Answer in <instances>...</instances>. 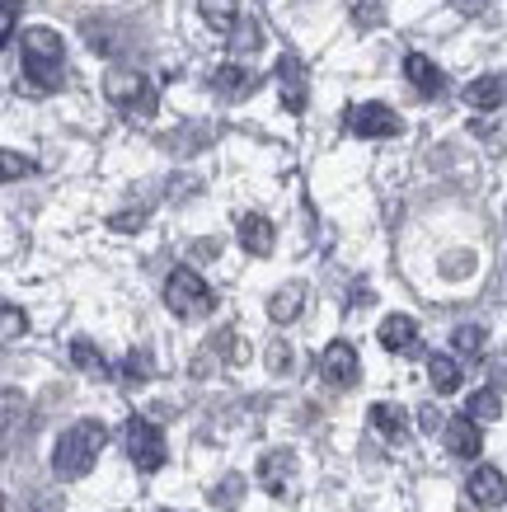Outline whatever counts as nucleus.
<instances>
[{"instance_id":"7ed1b4c3","label":"nucleus","mask_w":507,"mask_h":512,"mask_svg":"<svg viewBox=\"0 0 507 512\" xmlns=\"http://www.w3.org/2000/svg\"><path fill=\"white\" fill-rule=\"evenodd\" d=\"M165 306L179 320H202V315H212L216 292L207 287V278H202L198 268H174L165 278Z\"/></svg>"},{"instance_id":"ddd939ff","label":"nucleus","mask_w":507,"mask_h":512,"mask_svg":"<svg viewBox=\"0 0 507 512\" xmlns=\"http://www.w3.org/2000/svg\"><path fill=\"white\" fill-rule=\"evenodd\" d=\"M277 85H282V99H287V109L301 113L306 109V71L296 57H282L277 62Z\"/></svg>"},{"instance_id":"aec40b11","label":"nucleus","mask_w":507,"mask_h":512,"mask_svg":"<svg viewBox=\"0 0 507 512\" xmlns=\"http://www.w3.org/2000/svg\"><path fill=\"white\" fill-rule=\"evenodd\" d=\"M428 376H432V386H437V395H451V390L461 386V367H456V357H446V353L428 357Z\"/></svg>"},{"instance_id":"a878e982","label":"nucleus","mask_w":507,"mask_h":512,"mask_svg":"<svg viewBox=\"0 0 507 512\" xmlns=\"http://www.w3.org/2000/svg\"><path fill=\"white\" fill-rule=\"evenodd\" d=\"M5 343H15L19 334H24V329H29V320H24V311H19V306H10V301H5Z\"/></svg>"},{"instance_id":"39448f33","label":"nucleus","mask_w":507,"mask_h":512,"mask_svg":"<svg viewBox=\"0 0 507 512\" xmlns=\"http://www.w3.org/2000/svg\"><path fill=\"white\" fill-rule=\"evenodd\" d=\"M127 456H132V466L141 470V475H155V470L165 466V433L155 428L151 419H141V414H132L127 419Z\"/></svg>"},{"instance_id":"0eeeda50","label":"nucleus","mask_w":507,"mask_h":512,"mask_svg":"<svg viewBox=\"0 0 507 512\" xmlns=\"http://www.w3.org/2000/svg\"><path fill=\"white\" fill-rule=\"evenodd\" d=\"M348 127L357 137H395L400 132V113L381 104V99H367V104H353L348 109Z\"/></svg>"},{"instance_id":"423d86ee","label":"nucleus","mask_w":507,"mask_h":512,"mask_svg":"<svg viewBox=\"0 0 507 512\" xmlns=\"http://www.w3.org/2000/svg\"><path fill=\"white\" fill-rule=\"evenodd\" d=\"M320 381L334 390H353L357 381H362V357H357V348L348 339H334L324 343L320 353Z\"/></svg>"},{"instance_id":"dca6fc26","label":"nucleus","mask_w":507,"mask_h":512,"mask_svg":"<svg viewBox=\"0 0 507 512\" xmlns=\"http://www.w3.org/2000/svg\"><path fill=\"white\" fill-rule=\"evenodd\" d=\"M507 99V80L503 76H479L465 85V104L470 109H498Z\"/></svg>"},{"instance_id":"f257e3e1","label":"nucleus","mask_w":507,"mask_h":512,"mask_svg":"<svg viewBox=\"0 0 507 512\" xmlns=\"http://www.w3.org/2000/svg\"><path fill=\"white\" fill-rule=\"evenodd\" d=\"M19 66H24V80H29L38 94L62 90V76H66V43H62V33L47 29V24L24 29V38H19Z\"/></svg>"},{"instance_id":"4be33fe9","label":"nucleus","mask_w":507,"mask_h":512,"mask_svg":"<svg viewBox=\"0 0 507 512\" xmlns=\"http://www.w3.org/2000/svg\"><path fill=\"white\" fill-rule=\"evenodd\" d=\"M465 414L475 423H493L503 414V400H498V390H475L470 400H465Z\"/></svg>"},{"instance_id":"9d476101","label":"nucleus","mask_w":507,"mask_h":512,"mask_svg":"<svg viewBox=\"0 0 507 512\" xmlns=\"http://www.w3.org/2000/svg\"><path fill=\"white\" fill-rule=\"evenodd\" d=\"M404 76L414 80V90L423 94V99H437V94L446 90L442 66H437V62H428L423 52H409V57H404Z\"/></svg>"},{"instance_id":"f03ea898","label":"nucleus","mask_w":507,"mask_h":512,"mask_svg":"<svg viewBox=\"0 0 507 512\" xmlns=\"http://www.w3.org/2000/svg\"><path fill=\"white\" fill-rule=\"evenodd\" d=\"M104 447H108L104 423L99 419H76L71 428H62L57 442H52V475H57V480H85Z\"/></svg>"},{"instance_id":"f3484780","label":"nucleus","mask_w":507,"mask_h":512,"mask_svg":"<svg viewBox=\"0 0 507 512\" xmlns=\"http://www.w3.org/2000/svg\"><path fill=\"white\" fill-rule=\"evenodd\" d=\"M263 489H268V494H287V480H292V451H268V456H263Z\"/></svg>"},{"instance_id":"a211bd4d","label":"nucleus","mask_w":507,"mask_h":512,"mask_svg":"<svg viewBox=\"0 0 507 512\" xmlns=\"http://www.w3.org/2000/svg\"><path fill=\"white\" fill-rule=\"evenodd\" d=\"M198 10H202V19H207L216 33H235L240 29V19H245L235 0H198Z\"/></svg>"},{"instance_id":"5701e85b","label":"nucleus","mask_w":507,"mask_h":512,"mask_svg":"<svg viewBox=\"0 0 507 512\" xmlns=\"http://www.w3.org/2000/svg\"><path fill=\"white\" fill-rule=\"evenodd\" d=\"M0 43H19V0H0Z\"/></svg>"},{"instance_id":"cd10ccee","label":"nucleus","mask_w":507,"mask_h":512,"mask_svg":"<svg viewBox=\"0 0 507 512\" xmlns=\"http://www.w3.org/2000/svg\"><path fill=\"white\" fill-rule=\"evenodd\" d=\"M33 165L24 156H19V151H5V179H19V174H29Z\"/></svg>"},{"instance_id":"4468645a","label":"nucleus","mask_w":507,"mask_h":512,"mask_svg":"<svg viewBox=\"0 0 507 512\" xmlns=\"http://www.w3.org/2000/svg\"><path fill=\"white\" fill-rule=\"evenodd\" d=\"M212 90L221 94V99H245V94H254V71H245V66H216L212 71Z\"/></svg>"},{"instance_id":"20e7f679","label":"nucleus","mask_w":507,"mask_h":512,"mask_svg":"<svg viewBox=\"0 0 507 512\" xmlns=\"http://www.w3.org/2000/svg\"><path fill=\"white\" fill-rule=\"evenodd\" d=\"M104 94H108V104L113 109H123V113H132V118H146V113H155V90H151V80L141 76V71H108V80H104Z\"/></svg>"},{"instance_id":"6ab92c4d","label":"nucleus","mask_w":507,"mask_h":512,"mask_svg":"<svg viewBox=\"0 0 507 512\" xmlns=\"http://www.w3.org/2000/svg\"><path fill=\"white\" fill-rule=\"evenodd\" d=\"M301 301H306V287H301V282H292V287L273 292V301H268V315H273L277 325H287V320H296V315H301Z\"/></svg>"},{"instance_id":"c756f323","label":"nucleus","mask_w":507,"mask_h":512,"mask_svg":"<svg viewBox=\"0 0 507 512\" xmlns=\"http://www.w3.org/2000/svg\"><path fill=\"white\" fill-rule=\"evenodd\" d=\"M235 494H240V480L231 475V480H226L221 489H216V503H221V508H235Z\"/></svg>"},{"instance_id":"1a4fd4ad","label":"nucleus","mask_w":507,"mask_h":512,"mask_svg":"<svg viewBox=\"0 0 507 512\" xmlns=\"http://www.w3.org/2000/svg\"><path fill=\"white\" fill-rule=\"evenodd\" d=\"M442 442H446V451H451V456H461V461H475L479 451H484V433H479V423L470 419V414L446 419Z\"/></svg>"},{"instance_id":"bb28decb","label":"nucleus","mask_w":507,"mask_h":512,"mask_svg":"<svg viewBox=\"0 0 507 512\" xmlns=\"http://www.w3.org/2000/svg\"><path fill=\"white\" fill-rule=\"evenodd\" d=\"M231 38H235L231 47H240V52H245V47H249V52H254V47H259V29H254V24H245V19H240V29H235Z\"/></svg>"},{"instance_id":"2eb2a0df","label":"nucleus","mask_w":507,"mask_h":512,"mask_svg":"<svg viewBox=\"0 0 507 512\" xmlns=\"http://www.w3.org/2000/svg\"><path fill=\"white\" fill-rule=\"evenodd\" d=\"M371 428H376L381 437H390V442H404V437H409V414H404L400 404L376 400L371 404Z\"/></svg>"},{"instance_id":"c85d7f7f","label":"nucleus","mask_w":507,"mask_h":512,"mask_svg":"<svg viewBox=\"0 0 507 512\" xmlns=\"http://www.w3.org/2000/svg\"><path fill=\"white\" fill-rule=\"evenodd\" d=\"M123 372L132 376V381H137V376H151V357H146V353H132V357H127Z\"/></svg>"},{"instance_id":"f8f14e48","label":"nucleus","mask_w":507,"mask_h":512,"mask_svg":"<svg viewBox=\"0 0 507 512\" xmlns=\"http://www.w3.org/2000/svg\"><path fill=\"white\" fill-rule=\"evenodd\" d=\"M273 240H277V231L268 217H259V212L240 217V245H245L254 259H268V254H273Z\"/></svg>"},{"instance_id":"393cba45","label":"nucleus","mask_w":507,"mask_h":512,"mask_svg":"<svg viewBox=\"0 0 507 512\" xmlns=\"http://www.w3.org/2000/svg\"><path fill=\"white\" fill-rule=\"evenodd\" d=\"M353 19L362 29H376L381 24V0H353Z\"/></svg>"},{"instance_id":"b1692460","label":"nucleus","mask_w":507,"mask_h":512,"mask_svg":"<svg viewBox=\"0 0 507 512\" xmlns=\"http://www.w3.org/2000/svg\"><path fill=\"white\" fill-rule=\"evenodd\" d=\"M451 343H456V353H479V348H484V329H479V325H461L456 334H451Z\"/></svg>"},{"instance_id":"412c9836","label":"nucleus","mask_w":507,"mask_h":512,"mask_svg":"<svg viewBox=\"0 0 507 512\" xmlns=\"http://www.w3.org/2000/svg\"><path fill=\"white\" fill-rule=\"evenodd\" d=\"M71 362H76L80 372L99 376V381H104V376H108V362H104V353H99V348H94L90 339H71Z\"/></svg>"},{"instance_id":"9b49d317","label":"nucleus","mask_w":507,"mask_h":512,"mask_svg":"<svg viewBox=\"0 0 507 512\" xmlns=\"http://www.w3.org/2000/svg\"><path fill=\"white\" fill-rule=\"evenodd\" d=\"M376 339H381L390 353H414V348H418V325H414V315H385L381 329H376Z\"/></svg>"},{"instance_id":"6e6552de","label":"nucleus","mask_w":507,"mask_h":512,"mask_svg":"<svg viewBox=\"0 0 507 512\" xmlns=\"http://www.w3.org/2000/svg\"><path fill=\"white\" fill-rule=\"evenodd\" d=\"M465 489H470V503H475V508H489L493 512V508H503V503H507V475L498 466H475Z\"/></svg>"}]
</instances>
